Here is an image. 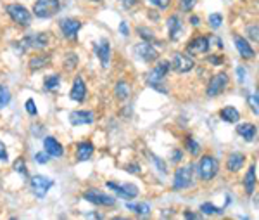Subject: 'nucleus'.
<instances>
[{"instance_id":"obj_1","label":"nucleus","mask_w":259,"mask_h":220,"mask_svg":"<svg viewBox=\"0 0 259 220\" xmlns=\"http://www.w3.org/2000/svg\"><path fill=\"white\" fill-rule=\"evenodd\" d=\"M170 69H171L170 61L158 62V64H156V68L151 69V71H149V75H147V85H149V87L156 89L158 92L166 94L168 90L164 89V87H161V84H163V80L166 78V75L170 73Z\"/></svg>"},{"instance_id":"obj_2","label":"nucleus","mask_w":259,"mask_h":220,"mask_svg":"<svg viewBox=\"0 0 259 220\" xmlns=\"http://www.w3.org/2000/svg\"><path fill=\"white\" fill-rule=\"evenodd\" d=\"M197 172H199V177L204 180V182H209L213 180L219 172V162L211 155H204L201 160H199V165H197Z\"/></svg>"},{"instance_id":"obj_3","label":"nucleus","mask_w":259,"mask_h":220,"mask_svg":"<svg viewBox=\"0 0 259 220\" xmlns=\"http://www.w3.org/2000/svg\"><path fill=\"white\" fill-rule=\"evenodd\" d=\"M228 85H230V77H228V75H226L225 71L216 73L209 78V82H207L206 96L211 97V99H213V97L221 96V94L228 89Z\"/></svg>"},{"instance_id":"obj_4","label":"nucleus","mask_w":259,"mask_h":220,"mask_svg":"<svg viewBox=\"0 0 259 220\" xmlns=\"http://www.w3.org/2000/svg\"><path fill=\"white\" fill-rule=\"evenodd\" d=\"M192 179H194V167L192 165H183V167L176 168L175 175H173V189H187V187H190Z\"/></svg>"},{"instance_id":"obj_5","label":"nucleus","mask_w":259,"mask_h":220,"mask_svg":"<svg viewBox=\"0 0 259 220\" xmlns=\"http://www.w3.org/2000/svg\"><path fill=\"white\" fill-rule=\"evenodd\" d=\"M171 69L180 75H185L194 69V59L187 52H175L170 59Z\"/></svg>"},{"instance_id":"obj_6","label":"nucleus","mask_w":259,"mask_h":220,"mask_svg":"<svg viewBox=\"0 0 259 220\" xmlns=\"http://www.w3.org/2000/svg\"><path fill=\"white\" fill-rule=\"evenodd\" d=\"M61 9V2L59 0H37L33 6V13L38 18H52L54 14L59 13Z\"/></svg>"},{"instance_id":"obj_7","label":"nucleus","mask_w":259,"mask_h":220,"mask_svg":"<svg viewBox=\"0 0 259 220\" xmlns=\"http://www.w3.org/2000/svg\"><path fill=\"white\" fill-rule=\"evenodd\" d=\"M209 37H204V35H199V37L192 38L190 42H188L185 52L190 54L192 57H197V56H204V54L209 52Z\"/></svg>"},{"instance_id":"obj_8","label":"nucleus","mask_w":259,"mask_h":220,"mask_svg":"<svg viewBox=\"0 0 259 220\" xmlns=\"http://www.w3.org/2000/svg\"><path fill=\"white\" fill-rule=\"evenodd\" d=\"M6 11H7V14L11 16V19H13L14 23H18V25H21V26H30L31 14L25 6H19V4H11V6L6 7Z\"/></svg>"},{"instance_id":"obj_9","label":"nucleus","mask_w":259,"mask_h":220,"mask_svg":"<svg viewBox=\"0 0 259 220\" xmlns=\"http://www.w3.org/2000/svg\"><path fill=\"white\" fill-rule=\"evenodd\" d=\"M133 52H135V56L144 62H154V61H158V57H159L158 49L145 40L133 47Z\"/></svg>"},{"instance_id":"obj_10","label":"nucleus","mask_w":259,"mask_h":220,"mask_svg":"<svg viewBox=\"0 0 259 220\" xmlns=\"http://www.w3.org/2000/svg\"><path fill=\"white\" fill-rule=\"evenodd\" d=\"M83 198L86 201L93 203V205H97V206H114L116 205L114 196H109L99 189H88L83 194Z\"/></svg>"},{"instance_id":"obj_11","label":"nucleus","mask_w":259,"mask_h":220,"mask_svg":"<svg viewBox=\"0 0 259 220\" xmlns=\"http://www.w3.org/2000/svg\"><path fill=\"white\" fill-rule=\"evenodd\" d=\"M30 186L37 198H45V194L49 192V189L54 186V180L45 175H35V177H31Z\"/></svg>"},{"instance_id":"obj_12","label":"nucleus","mask_w":259,"mask_h":220,"mask_svg":"<svg viewBox=\"0 0 259 220\" xmlns=\"http://www.w3.org/2000/svg\"><path fill=\"white\" fill-rule=\"evenodd\" d=\"M107 189L114 191L116 196L123 199H133L139 196V187L135 184H116V182H105Z\"/></svg>"},{"instance_id":"obj_13","label":"nucleus","mask_w":259,"mask_h":220,"mask_svg":"<svg viewBox=\"0 0 259 220\" xmlns=\"http://www.w3.org/2000/svg\"><path fill=\"white\" fill-rule=\"evenodd\" d=\"M95 121V115L92 111H86V109H80V111H73L69 115V123L73 127H80V125H90Z\"/></svg>"},{"instance_id":"obj_14","label":"nucleus","mask_w":259,"mask_h":220,"mask_svg":"<svg viewBox=\"0 0 259 220\" xmlns=\"http://www.w3.org/2000/svg\"><path fill=\"white\" fill-rule=\"evenodd\" d=\"M93 50H95L97 57H99L102 68H107L109 66V61H111V45H109V40H100L93 45Z\"/></svg>"},{"instance_id":"obj_15","label":"nucleus","mask_w":259,"mask_h":220,"mask_svg":"<svg viewBox=\"0 0 259 220\" xmlns=\"http://www.w3.org/2000/svg\"><path fill=\"white\" fill-rule=\"evenodd\" d=\"M233 42H235V47H237L238 54H240V57L247 59V61L254 59L256 52H254V49L250 47L249 40H245V37H242V35H233Z\"/></svg>"},{"instance_id":"obj_16","label":"nucleus","mask_w":259,"mask_h":220,"mask_svg":"<svg viewBox=\"0 0 259 220\" xmlns=\"http://www.w3.org/2000/svg\"><path fill=\"white\" fill-rule=\"evenodd\" d=\"M183 33V23L180 19V16L176 14H171L168 18V35H170V40L171 42H176Z\"/></svg>"},{"instance_id":"obj_17","label":"nucleus","mask_w":259,"mask_h":220,"mask_svg":"<svg viewBox=\"0 0 259 220\" xmlns=\"http://www.w3.org/2000/svg\"><path fill=\"white\" fill-rule=\"evenodd\" d=\"M59 26H61L62 35H64L66 38H73V40L76 38L78 31L81 30V23L78 21V19H71V18L62 19V21L59 23Z\"/></svg>"},{"instance_id":"obj_18","label":"nucleus","mask_w":259,"mask_h":220,"mask_svg":"<svg viewBox=\"0 0 259 220\" xmlns=\"http://www.w3.org/2000/svg\"><path fill=\"white\" fill-rule=\"evenodd\" d=\"M49 42H50L49 35L38 33V35H33V37H26L21 44H23V49L26 50L28 47H31V49H45V47L49 45Z\"/></svg>"},{"instance_id":"obj_19","label":"nucleus","mask_w":259,"mask_h":220,"mask_svg":"<svg viewBox=\"0 0 259 220\" xmlns=\"http://www.w3.org/2000/svg\"><path fill=\"white\" fill-rule=\"evenodd\" d=\"M85 96H86V85L83 78L76 77L73 82V89L69 92V97H71V101H74V103H81V101H85Z\"/></svg>"},{"instance_id":"obj_20","label":"nucleus","mask_w":259,"mask_h":220,"mask_svg":"<svg viewBox=\"0 0 259 220\" xmlns=\"http://www.w3.org/2000/svg\"><path fill=\"white\" fill-rule=\"evenodd\" d=\"M43 149H45L50 156H54V158H61V156L64 155V148H62L61 144L57 142V139H54V137H45V139H43Z\"/></svg>"},{"instance_id":"obj_21","label":"nucleus","mask_w":259,"mask_h":220,"mask_svg":"<svg viewBox=\"0 0 259 220\" xmlns=\"http://www.w3.org/2000/svg\"><path fill=\"white\" fill-rule=\"evenodd\" d=\"M237 133L242 137L244 140H247V142H250V140L254 139V137L257 135V127L254 123H238L237 127Z\"/></svg>"},{"instance_id":"obj_22","label":"nucleus","mask_w":259,"mask_h":220,"mask_svg":"<svg viewBox=\"0 0 259 220\" xmlns=\"http://www.w3.org/2000/svg\"><path fill=\"white\" fill-rule=\"evenodd\" d=\"M245 163V156L242 155V153H231V155L226 158V168H228V172H238L242 167H244Z\"/></svg>"},{"instance_id":"obj_23","label":"nucleus","mask_w":259,"mask_h":220,"mask_svg":"<svg viewBox=\"0 0 259 220\" xmlns=\"http://www.w3.org/2000/svg\"><path fill=\"white\" fill-rule=\"evenodd\" d=\"M256 184H257V180H256V165H250L245 177H244V189H245L247 194H254Z\"/></svg>"},{"instance_id":"obj_24","label":"nucleus","mask_w":259,"mask_h":220,"mask_svg":"<svg viewBox=\"0 0 259 220\" xmlns=\"http://www.w3.org/2000/svg\"><path fill=\"white\" fill-rule=\"evenodd\" d=\"M219 118H221L223 121H226V123H237V121L240 120V113H238V109L233 108V106H226V108H223L221 111H219Z\"/></svg>"},{"instance_id":"obj_25","label":"nucleus","mask_w":259,"mask_h":220,"mask_svg":"<svg viewBox=\"0 0 259 220\" xmlns=\"http://www.w3.org/2000/svg\"><path fill=\"white\" fill-rule=\"evenodd\" d=\"M93 155V144L92 142H80L76 148V158L80 160V162H86V160H90Z\"/></svg>"},{"instance_id":"obj_26","label":"nucleus","mask_w":259,"mask_h":220,"mask_svg":"<svg viewBox=\"0 0 259 220\" xmlns=\"http://www.w3.org/2000/svg\"><path fill=\"white\" fill-rule=\"evenodd\" d=\"M49 61L50 56H33L30 59V69L31 71H37L38 68H43Z\"/></svg>"},{"instance_id":"obj_27","label":"nucleus","mask_w":259,"mask_h":220,"mask_svg":"<svg viewBox=\"0 0 259 220\" xmlns=\"http://www.w3.org/2000/svg\"><path fill=\"white\" fill-rule=\"evenodd\" d=\"M114 94H116L117 99H121V101L128 99V97H130V87H128L126 82H117L116 89H114Z\"/></svg>"},{"instance_id":"obj_28","label":"nucleus","mask_w":259,"mask_h":220,"mask_svg":"<svg viewBox=\"0 0 259 220\" xmlns=\"http://www.w3.org/2000/svg\"><path fill=\"white\" fill-rule=\"evenodd\" d=\"M59 84H61V78H59V75L47 77L45 82H43V85H45V90H49V92H54V90H57L59 89Z\"/></svg>"},{"instance_id":"obj_29","label":"nucleus","mask_w":259,"mask_h":220,"mask_svg":"<svg viewBox=\"0 0 259 220\" xmlns=\"http://www.w3.org/2000/svg\"><path fill=\"white\" fill-rule=\"evenodd\" d=\"M185 148H187V151L190 153V156H199V155H201V144H199L195 139H192V137H188V139H187Z\"/></svg>"},{"instance_id":"obj_30","label":"nucleus","mask_w":259,"mask_h":220,"mask_svg":"<svg viewBox=\"0 0 259 220\" xmlns=\"http://www.w3.org/2000/svg\"><path fill=\"white\" fill-rule=\"evenodd\" d=\"M126 208L133 213H139V215H147L151 213V206L147 203H140V205H126Z\"/></svg>"},{"instance_id":"obj_31","label":"nucleus","mask_w":259,"mask_h":220,"mask_svg":"<svg viewBox=\"0 0 259 220\" xmlns=\"http://www.w3.org/2000/svg\"><path fill=\"white\" fill-rule=\"evenodd\" d=\"M9 103H11V90L4 87V85H0V109L6 108Z\"/></svg>"},{"instance_id":"obj_32","label":"nucleus","mask_w":259,"mask_h":220,"mask_svg":"<svg viewBox=\"0 0 259 220\" xmlns=\"http://www.w3.org/2000/svg\"><path fill=\"white\" fill-rule=\"evenodd\" d=\"M201 211L204 215H219V213H221V208L214 206L213 203H202Z\"/></svg>"},{"instance_id":"obj_33","label":"nucleus","mask_w":259,"mask_h":220,"mask_svg":"<svg viewBox=\"0 0 259 220\" xmlns=\"http://www.w3.org/2000/svg\"><path fill=\"white\" fill-rule=\"evenodd\" d=\"M247 103L252 108L254 115H259V94H247Z\"/></svg>"},{"instance_id":"obj_34","label":"nucleus","mask_w":259,"mask_h":220,"mask_svg":"<svg viewBox=\"0 0 259 220\" xmlns=\"http://www.w3.org/2000/svg\"><path fill=\"white\" fill-rule=\"evenodd\" d=\"M13 168H14L16 172H18V174H21L23 177L28 175V170H26V163H25V160H23V158L16 160V162L13 163Z\"/></svg>"},{"instance_id":"obj_35","label":"nucleus","mask_w":259,"mask_h":220,"mask_svg":"<svg viewBox=\"0 0 259 220\" xmlns=\"http://www.w3.org/2000/svg\"><path fill=\"white\" fill-rule=\"evenodd\" d=\"M223 25V16L219 14V13H214V14H211L209 16V26L213 30H218L219 26Z\"/></svg>"},{"instance_id":"obj_36","label":"nucleus","mask_w":259,"mask_h":220,"mask_svg":"<svg viewBox=\"0 0 259 220\" xmlns=\"http://www.w3.org/2000/svg\"><path fill=\"white\" fill-rule=\"evenodd\" d=\"M139 35L145 42H149V44H158V38H156L151 31H145V28H139Z\"/></svg>"},{"instance_id":"obj_37","label":"nucleus","mask_w":259,"mask_h":220,"mask_svg":"<svg viewBox=\"0 0 259 220\" xmlns=\"http://www.w3.org/2000/svg\"><path fill=\"white\" fill-rule=\"evenodd\" d=\"M195 4H197V0H180V9H182L183 13H190L195 7Z\"/></svg>"},{"instance_id":"obj_38","label":"nucleus","mask_w":259,"mask_h":220,"mask_svg":"<svg viewBox=\"0 0 259 220\" xmlns=\"http://www.w3.org/2000/svg\"><path fill=\"white\" fill-rule=\"evenodd\" d=\"M149 2H151L154 7H158V9H161V11L170 9V6H171V0H149Z\"/></svg>"},{"instance_id":"obj_39","label":"nucleus","mask_w":259,"mask_h":220,"mask_svg":"<svg viewBox=\"0 0 259 220\" xmlns=\"http://www.w3.org/2000/svg\"><path fill=\"white\" fill-rule=\"evenodd\" d=\"M149 158H151L152 162H154L156 165H158V170H159V172H163V174H166L168 168H166V165H164L163 160H159L158 156H154V155H152V153H149Z\"/></svg>"},{"instance_id":"obj_40","label":"nucleus","mask_w":259,"mask_h":220,"mask_svg":"<svg viewBox=\"0 0 259 220\" xmlns=\"http://www.w3.org/2000/svg\"><path fill=\"white\" fill-rule=\"evenodd\" d=\"M247 35H249L252 40H259V26L257 25H249L247 26Z\"/></svg>"},{"instance_id":"obj_41","label":"nucleus","mask_w":259,"mask_h":220,"mask_svg":"<svg viewBox=\"0 0 259 220\" xmlns=\"http://www.w3.org/2000/svg\"><path fill=\"white\" fill-rule=\"evenodd\" d=\"M50 160V155L47 151H43V153H37V155H35V162L37 163H42V165H45L47 162H49Z\"/></svg>"},{"instance_id":"obj_42","label":"nucleus","mask_w":259,"mask_h":220,"mask_svg":"<svg viewBox=\"0 0 259 220\" xmlns=\"http://www.w3.org/2000/svg\"><path fill=\"white\" fill-rule=\"evenodd\" d=\"M207 61H209L211 64H214V66H221L223 62H225V59H223V56H218V54H214V56L207 57Z\"/></svg>"},{"instance_id":"obj_43","label":"nucleus","mask_w":259,"mask_h":220,"mask_svg":"<svg viewBox=\"0 0 259 220\" xmlns=\"http://www.w3.org/2000/svg\"><path fill=\"white\" fill-rule=\"evenodd\" d=\"M26 111H28L31 116H35V115L38 113L37 106H35V103H33V99H28V101H26Z\"/></svg>"},{"instance_id":"obj_44","label":"nucleus","mask_w":259,"mask_h":220,"mask_svg":"<svg viewBox=\"0 0 259 220\" xmlns=\"http://www.w3.org/2000/svg\"><path fill=\"white\" fill-rule=\"evenodd\" d=\"M182 158H183L182 149H175V151L171 153V162L173 163H180V162H182Z\"/></svg>"},{"instance_id":"obj_45","label":"nucleus","mask_w":259,"mask_h":220,"mask_svg":"<svg viewBox=\"0 0 259 220\" xmlns=\"http://www.w3.org/2000/svg\"><path fill=\"white\" fill-rule=\"evenodd\" d=\"M124 170L126 172H130V174H137V175H140L142 174V170H140V167L139 165H126V167H124Z\"/></svg>"},{"instance_id":"obj_46","label":"nucleus","mask_w":259,"mask_h":220,"mask_svg":"<svg viewBox=\"0 0 259 220\" xmlns=\"http://www.w3.org/2000/svg\"><path fill=\"white\" fill-rule=\"evenodd\" d=\"M121 4H123L124 9H132V7H135L139 4V0H121Z\"/></svg>"},{"instance_id":"obj_47","label":"nucleus","mask_w":259,"mask_h":220,"mask_svg":"<svg viewBox=\"0 0 259 220\" xmlns=\"http://www.w3.org/2000/svg\"><path fill=\"white\" fill-rule=\"evenodd\" d=\"M0 160H2V162H6L7 160V149H6V146H4L2 140H0Z\"/></svg>"},{"instance_id":"obj_48","label":"nucleus","mask_w":259,"mask_h":220,"mask_svg":"<svg viewBox=\"0 0 259 220\" xmlns=\"http://www.w3.org/2000/svg\"><path fill=\"white\" fill-rule=\"evenodd\" d=\"M119 31H121V33H123L124 35V37H128V35H130V28H128V23H121V25H119Z\"/></svg>"},{"instance_id":"obj_49","label":"nucleus","mask_w":259,"mask_h":220,"mask_svg":"<svg viewBox=\"0 0 259 220\" xmlns=\"http://www.w3.org/2000/svg\"><path fill=\"white\" fill-rule=\"evenodd\" d=\"M244 73H245V69L242 68V66H238V68H237V77H238V82H240V84H244Z\"/></svg>"},{"instance_id":"obj_50","label":"nucleus","mask_w":259,"mask_h":220,"mask_svg":"<svg viewBox=\"0 0 259 220\" xmlns=\"http://www.w3.org/2000/svg\"><path fill=\"white\" fill-rule=\"evenodd\" d=\"M185 218H199V215L192 213V211H185Z\"/></svg>"},{"instance_id":"obj_51","label":"nucleus","mask_w":259,"mask_h":220,"mask_svg":"<svg viewBox=\"0 0 259 220\" xmlns=\"http://www.w3.org/2000/svg\"><path fill=\"white\" fill-rule=\"evenodd\" d=\"M199 21H201V19H199L197 16H192V18H190V23H192V25H194V26H197V25H199Z\"/></svg>"},{"instance_id":"obj_52","label":"nucleus","mask_w":259,"mask_h":220,"mask_svg":"<svg viewBox=\"0 0 259 220\" xmlns=\"http://www.w3.org/2000/svg\"><path fill=\"white\" fill-rule=\"evenodd\" d=\"M86 217H88V218H102V215H99V213H88Z\"/></svg>"},{"instance_id":"obj_53","label":"nucleus","mask_w":259,"mask_h":220,"mask_svg":"<svg viewBox=\"0 0 259 220\" xmlns=\"http://www.w3.org/2000/svg\"><path fill=\"white\" fill-rule=\"evenodd\" d=\"M90 2H100V0H90Z\"/></svg>"}]
</instances>
